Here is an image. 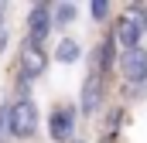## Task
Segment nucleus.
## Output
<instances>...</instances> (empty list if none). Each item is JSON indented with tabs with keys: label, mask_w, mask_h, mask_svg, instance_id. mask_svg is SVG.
<instances>
[{
	"label": "nucleus",
	"mask_w": 147,
	"mask_h": 143,
	"mask_svg": "<svg viewBox=\"0 0 147 143\" xmlns=\"http://www.w3.org/2000/svg\"><path fill=\"white\" fill-rule=\"evenodd\" d=\"M79 143H82V140H79Z\"/></svg>",
	"instance_id": "12"
},
{
	"label": "nucleus",
	"mask_w": 147,
	"mask_h": 143,
	"mask_svg": "<svg viewBox=\"0 0 147 143\" xmlns=\"http://www.w3.org/2000/svg\"><path fill=\"white\" fill-rule=\"evenodd\" d=\"M82 58V44L75 41V37H62L58 44H55V61H62V65H75Z\"/></svg>",
	"instance_id": "8"
},
{
	"label": "nucleus",
	"mask_w": 147,
	"mask_h": 143,
	"mask_svg": "<svg viewBox=\"0 0 147 143\" xmlns=\"http://www.w3.org/2000/svg\"><path fill=\"white\" fill-rule=\"evenodd\" d=\"M38 123H41V116H38V106H34L31 96H21V99H14L7 106V133L10 136L31 140L38 133Z\"/></svg>",
	"instance_id": "1"
},
{
	"label": "nucleus",
	"mask_w": 147,
	"mask_h": 143,
	"mask_svg": "<svg viewBox=\"0 0 147 143\" xmlns=\"http://www.w3.org/2000/svg\"><path fill=\"white\" fill-rule=\"evenodd\" d=\"M144 31H147V14H144Z\"/></svg>",
	"instance_id": "11"
},
{
	"label": "nucleus",
	"mask_w": 147,
	"mask_h": 143,
	"mask_svg": "<svg viewBox=\"0 0 147 143\" xmlns=\"http://www.w3.org/2000/svg\"><path fill=\"white\" fill-rule=\"evenodd\" d=\"M89 14H92L96 24H103V21L110 17V3H106V0H96V3H89Z\"/></svg>",
	"instance_id": "10"
},
{
	"label": "nucleus",
	"mask_w": 147,
	"mask_h": 143,
	"mask_svg": "<svg viewBox=\"0 0 147 143\" xmlns=\"http://www.w3.org/2000/svg\"><path fill=\"white\" fill-rule=\"evenodd\" d=\"M51 27H55V21H51V3H31V10H28V41L38 44V48H45Z\"/></svg>",
	"instance_id": "4"
},
{
	"label": "nucleus",
	"mask_w": 147,
	"mask_h": 143,
	"mask_svg": "<svg viewBox=\"0 0 147 143\" xmlns=\"http://www.w3.org/2000/svg\"><path fill=\"white\" fill-rule=\"evenodd\" d=\"M75 119H79V112H75L72 106H55L51 116H48V136H51L55 143H72Z\"/></svg>",
	"instance_id": "5"
},
{
	"label": "nucleus",
	"mask_w": 147,
	"mask_h": 143,
	"mask_svg": "<svg viewBox=\"0 0 147 143\" xmlns=\"http://www.w3.org/2000/svg\"><path fill=\"white\" fill-rule=\"evenodd\" d=\"M120 72H123L127 85H134V89H147V48L123 51V58H120Z\"/></svg>",
	"instance_id": "6"
},
{
	"label": "nucleus",
	"mask_w": 147,
	"mask_h": 143,
	"mask_svg": "<svg viewBox=\"0 0 147 143\" xmlns=\"http://www.w3.org/2000/svg\"><path fill=\"white\" fill-rule=\"evenodd\" d=\"M79 17V3H51V21L55 27H69Z\"/></svg>",
	"instance_id": "9"
},
{
	"label": "nucleus",
	"mask_w": 147,
	"mask_h": 143,
	"mask_svg": "<svg viewBox=\"0 0 147 143\" xmlns=\"http://www.w3.org/2000/svg\"><path fill=\"white\" fill-rule=\"evenodd\" d=\"M140 37H144V21H137V17H130V14H123V17L116 21V41L123 44V51L140 48Z\"/></svg>",
	"instance_id": "7"
},
{
	"label": "nucleus",
	"mask_w": 147,
	"mask_h": 143,
	"mask_svg": "<svg viewBox=\"0 0 147 143\" xmlns=\"http://www.w3.org/2000/svg\"><path fill=\"white\" fill-rule=\"evenodd\" d=\"M106 75H110V68L103 65L99 51H92V61H89V72H86V82H82V112L86 116H92L106 102Z\"/></svg>",
	"instance_id": "2"
},
{
	"label": "nucleus",
	"mask_w": 147,
	"mask_h": 143,
	"mask_svg": "<svg viewBox=\"0 0 147 143\" xmlns=\"http://www.w3.org/2000/svg\"><path fill=\"white\" fill-rule=\"evenodd\" d=\"M45 68H48V51L24 37V44H21V85H31L34 78H41Z\"/></svg>",
	"instance_id": "3"
}]
</instances>
